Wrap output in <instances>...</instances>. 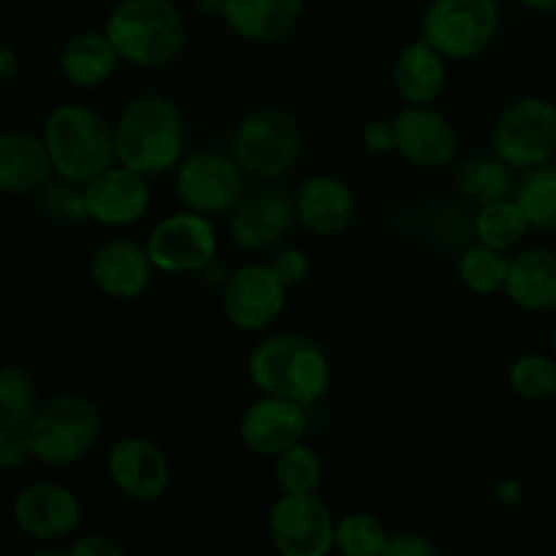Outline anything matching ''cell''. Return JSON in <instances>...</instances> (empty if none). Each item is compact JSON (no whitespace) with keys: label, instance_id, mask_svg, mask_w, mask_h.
<instances>
[{"label":"cell","instance_id":"obj_5","mask_svg":"<svg viewBox=\"0 0 556 556\" xmlns=\"http://www.w3.org/2000/svg\"><path fill=\"white\" fill-rule=\"evenodd\" d=\"M33 462L47 467H71L101 443L103 418L92 400L81 394H54L41 402L25 427Z\"/></svg>","mask_w":556,"mask_h":556},{"label":"cell","instance_id":"obj_39","mask_svg":"<svg viewBox=\"0 0 556 556\" xmlns=\"http://www.w3.org/2000/svg\"><path fill=\"white\" fill-rule=\"evenodd\" d=\"M521 497H525V489H521L519 478H503V481L494 486V500H497L500 505H505V508L519 505Z\"/></svg>","mask_w":556,"mask_h":556},{"label":"cell","instance_id":"obj_21","mask_svg":"<svg viewBox=\"0 0 556 556\" xmlns=\"http://www.w3.org/2000/svg\"><path fill=\"white\" fill-rule=\"evenodd\" d=\"M302 16L304 0H226L220 20L239 41L271 47L286 41Z\"/></svg>","mask_w":556,"mask_h":556},{"label":"cell","instance_id":"obj_36","mask_svg":"<svg viewBox=\"0 0 556 556\" xmlns=\"http://www.w3.org/2000/svg\"><path fill=\"white\" fill-rule=\"evenodd\" d=\"M362 144L369 155H389V152H396L394 119H372V123L364 125Z\"/></svg>","mask_w":556,"mask_h":556},{"label":"cell","instance_id":"obj_30","mask_svg":"<svg viewBox=\"0 0 556 556\" xmlns=\"http://www.w3.org/2000/svg\"><path fill=\"white\" fill-rule=\"evenodd\" d=\"M271 476H275L280 494H318L320 483H324V459L302 440L275 456Z\"/></svg>","mask_w":556,"mask_h":556},{"label":"cell","instance_id":"obj_33","mask_svg":"<svg viewBox=\"0 0 556 556\" xmlns=\"http://www.w3.org/2000/svg\"><path fill=\"white\" fill-rule=\"evenodd\" d=\"M508 386L519 400L546 402L556 394V356L521 353L508 367Z\"/></svg>","mask_w":556,"mask_h":556},{"label":"cell","instance_id":"obj_8","mask_svg":"<svg viewBox=\"0 0 556 556\" xmlns=\"http://www.w3.org/2000/svg\"><path fill=\"white\" fill-rule=\"evenodd\" d=\"M492 152L514 172L552 163L556 155V106L546 98L527 96L508 103L494 119Z\"/></svg>","mask_w":556,"mask_h":556},{"label":"cell","instance_id":"obj_11","mask_svg":"<svg viewBox=\"0 0 556 556\" xmlns=\"http://www.w3.org/2000/svg\"><path fill=\"white\" fill-rule=\"evenodd\" d=\"M266 535L282 556L334 552L337 519L318 494H280L266 514Z\"/></svg>","mask_w":556,"mask_h":556},{"label":"cell","instance_id":"obj_7","mask_svg":"<svg viewBox=\"0 0 556 556\" xmlns=\"http://www.w3.org/2000/svg\"><path fill=\"white\" fill-rule=\"evenodd\" d=\"M500 25V0H429L421 16V38L448 60L467 63L492 47Z\"/></svg>","mask_w":556,"mask_h":556},{"label":"cell","instance_id":"obj_10","mask_svg":"<svg viewBox=\"0 0 556 556\" xmlns=\"http://www.w3.org/2000/svg\"><path fill=\"white\" fill-rule=\"evenodd\" d=\"M244 179L248 174L231 152L226 155L217 150H201L182 157L174 172V190L185 210L220 217L231 215L233 206L244 199Z\"/></svg>","mask_w":556,"mask_h":556},{"label":"cell","instance_id":"obj_12","mask_svg":"<svg viewBox=\"0 0 556 556\" xmlns=\"http://www.w3.org/2000/svg\"><path fill=\"white\" fill-rule=\"evenodd\" d=\"M288 291L291 288L277 277L271 264L250 261V264L237 266L223 282V315L233 329L244 334H261L286 313Z\"/></svg>","mask_w":556,"mask_h":556},{"label":"cell","instance_id":"obj_23","mask_svg":"<svg viewBox=\"0 0 556 556\" xmlns=\"http://www.w3.org/2000/svg\"><path fill=\"white\" fill-rule=\"evenodd\" d=\"M54 174L43 136L27 130L0 134V190L5 195L38 193Z\"/></svg>","mask_w":556,"mask_h":556},{"label":"cell","instance_id":"obj_27","mask_svg":"<svg viewBox=\"0 0 556 556\" xmlns=\"http://www.w3.org/2000/svg\"><path fill=\"white\" fill-rule=\"evenodd\" d=\"M456 188L465 199L476 201L478 206L489 204V201L508 199V195L516 193L514 168L494 152L492 155L470 157L456 172Z\"/></svg>","mask_w":556,"mask_h":556},{"label":"cell","instance_id":"obj_26","mask_svg":"<svg viewBox=\"0 0 556 556\" xmlns=\"http://www.w3.org/2000/svg\"><path fill=\"white\" fill-rule=\"evenodd\" d=\"M530 220H527L525 210L519 206L516 195L508 199L489 201L478 210L476 220H472V233H476V242L486 244L494 250H508L519 248L525 242L527 231H530Z\"/></svg>","mask_w":556,"mask_h":556},{"label":"cell","instance_id":"obj_32","mask_svg":"<svg viewBox=\"0 0 556 556\" xmlns=\"http://www.w3.org/2000/svg\"><path fill=\"white\" fill-rule=\"evenodd\" d=\"M38 407H41V394L33 375L20 364H5L0 372V424L27 427Z\"/></svg>","mask_w":556,"mask_h":556},{"label":"cell","instance_id":"obj_14","mask_svg":"<svg viewBox=\"0 0 556 556\" xmlns=\"http://www.w3.org/2000/svg\"><path fill=\"white\" fill-rule=\"evenodd\" d=\"M106 476L119 497L136 505H150L166 497L174 472L166 451L155 440L128 434L109 445Z\"/></svg>","mask_w":556,"mask_h":556},{"label":"cell","instance_id":"obj_22","mask_svg":"<svg viewBox=\"0 0 556 556\" xmlns=\"http://www.w3.org/2000/svg\"><path fill=\"white\" fill-rule=\"evenodd\" d=\"M445 63L448 58L418 36L396 54L394 68H391V85H394L396 96L407 106H432L443 96L445 81H448Z\"/></svg>","mask_w":556,"mask_h":556},{"label":"cell","instance_id":"obj_19","mask_svg":"<svg viewBox=\"0 0 556 556\" xmlns=\"http://www.w3.org/2000/svg\"><path fill=\"white\" fill-rule=\"evenodd\" d=\"M396 155L416 168H445L459 152L456 125L432 106H407L396 112Z\"/></svg>","mask_w":556,"mask_h":556},{"label":"cell","instance_id":"obj_9","mask_svg":"<svg viewBox=\"0 0 556 556\" xmlns=\"http://www.w3.org/2000/svg\"><path fill=\"white\" fill-rule=\"evenodd\" d=\"M144 244L155 269L163 275H199L215 264L220 233L215 217L182 206L161 217Z\"/></svg>","mask_w":556,"mask_h":556},{"label":"cell","instance_id":"obj_2","mask_svg":"<svg viewBox=\"0 0 556 556\" xmlns=\"http://www.w3.org/2000/svg\"><path fill=\"white\" fill-rule=\"evenodd\" d=\"M248 378L258 394L286 396L313 407L329 394L331 362L309 337L280 331L255 342L248 356Z\"/></svg>","mask_w":556,"mask_h":556},{"label":"cell","instance_id":"obj_6","mask_svg":"<svg viewBox=\"0 0 556 556\" xmlns=\"http://www.w3.org/2000/svg\"><path fill=\"white\" fill-rule=\"evenodd\" d=\"M304 152L299 119L286 109H253L237 123L231 136V155L244 174L261 182L286 177Z\"/></svg>","mask_w":556,"mask_h":556},{"label":"cell","instance_id":"obj_24","mask_svg":"<svg viewBox=\"0 0 556 556\" xmlns=\"http://www.w3.org/2000/svg\"><path fill=\"white\" fill-rule=\"evenodd\" d=\"M123 63L106 30H79L63 43L58 54V71L74 90H98L117 74Z\"/></svg>","mask_w":556,"mask_h":556},{"label":"cell","instance_id":"obj_25","mask_svg":"<svg viewBox=\"0 0 556 556\" xmlns=\"http://www.w3.org/2000/svg\"><path fill=\"white\" fill-rule=\"evenodd\" d=\"M505 296L525 313L556 309V253L546 248L521 250L510 258Z\"/></svg>","mask_w":556,"mask_h":556},{"label":"cell","instance_id":"obj_3","mask_svg":"<svg viewBox=\"0 0 556 556\" xmlns=\"http://www.w3.org/2000/svg\"><path fill=\"white\" fill-rule=\"evenodd\" d=\"M41 136L54 174L76 188H85L92 177L117 163L114 123L87 103L65 101L49 109Z\"/></svg>","mask_w":556,"mask_h":556},{"label":"cell","instance_id":"obj_18","mask_svg":"<svg viewBox=\"0 0 556 556\" xmlns=\"http://www.w3.org/2000/svg\"><path fill=\"white\" fill-rule=\"evenodd\" d=\"M87 220L103 228H128L139 223L152 206L150 177L114 163L81 188Z\"/></svg>","mask_w":556,"mask_h":556},{"label":"cell","instance_id":"obj_43","mask_svg":"<svg viewBox=\"0 0 556 556\" xmlns=\"http://www.w3.org/2000/svg\"><path fill=\"white\" fill-rule=\"evenodd\" d=\"M552 351H554V356H556V324L552 326Z\"/></svg>","mask_w":556,"mask_h":556},{"label":"cell","instance_id":"obj_44","mask_svg":"<svg viewBox=\"0 0 556 556\" xmlns=\"http://www.w3.org/2000/svg\"><path fill=\"white\" fill-rule=\"evenodd\" d=\"M552 402H554V410H556V394H554V400H552Z\"/></svg>","mask_w":556,"mask_h":556},{"label":"cell","instance_id":"obj_1","mask_svg":"<svg viewBox=\"0 0 556 556\" xmlns=\"http://www.w3.org/2000/svg\"><path fill=\"white\" fill-rule=\"evenodd\" d=\"M185 141L188 128L182 109L163 92L134 96L114 119L117 163L150 179L177 172L185 157Z\"/></svg>","mask_w":556,"mask_h":556},{"label":"cell","instance_id":"obj_38","mask_svg":"<svg viewBox=\"0 0 556 556\" xmlns=\"http://www.w3.org/2000/svg\"><path fill=\"white\" fill-rule=\"evenodd\" d=\"M440 546L432 538L421 535V532H400L391 535L389 552L386 556H438Z\"/></svg>","mask_w":556,"mask_h":556},{"label":"cell","instance_id":"obj_28","mask_svg":"<svg viewBox=\"0 0 556 556\" xmlns=\"http://www.w3.org/2000/svg\"><path fill=\"white\" fill-rule=\"evenodd\" d=\"M510 258L503 250L486 248V244L476 242L467 248L456 261V275H459L462 286L467 291L478 293V296H494V293L505 291L508 282Z\"/></svg>","mask_w":556,"mask_h":556},{"label":"cell","instance_id":"obj_34","mask_svg":"<svg viewBox=\"0 0 556 556\" xmlns=\"http://www.w3.org/2000/svg\"><path fill=\"white\" fill-rule=\"evenodd\" d=\"M33 459L30 440H27L25 427H14V424H0V467L5 472L20 470L22 465Z\"/></svg>","mask_w":556,"mask_h":556},{"label":"cell","instance_id":"obj_17","mask_svg":"<svg viewBox=\"0 0 556 556\" xmlns=\"http://www.w3.org/2000/svg\"><path fill=\"white\" fill-rule=\"evenodd\" d=\"M147 244L128 237H112L98 244L87 261V275L96 291L112 302H136L144 296L155 277Z\"/></svg>","mask_w":556,"mask_h":556},{"label":"cell","instance_id":"obj_15","mask_svg":"<svg viewBox=\"0 0 556 556\" xmlns=\"http://www.w3.org/2000/svg\"><path fill=\"white\" fill-rule=\"evenodd\" d=\"M296 217L293 193L277 185H264L244 193V199L228 215V237L242 253H266L277 250L291 233Z\"/></svg>","mask_w":556,"mask_h":556},{"label":"cell","instance_id":"obj_16","mask_svg":"<svg viewBox=\"0 0 556 556\" xmlns=\"http://www.w3.org/2000/svg\"><path fill=\"white\" fill-rule=\"evenodd\" d=\"M307 429V407L275 394H261L250 402L237 424L239 443L261 459H275L291 445L302 443Z\"/></svg>","mask_w":556,"mask_h":556},{"label":"cell","instance_id":"obj_29","mask_svg":"<svg viewBox=\"0 0 556 556\" xmlns=\"http://www.w3.org/2000/svg\"><path fill=\"white\" fill-rule=\"evenodd\" d=\"M514 195L532 228L556 233V166L543 163L525 172Z\"/></svg>","mask_w":556,"mask_h":556},{"label":"cell","instance_id":"obj_31","mask_svg":"<svg viewBox=\"0 0 556 556\" xmlns=\"http://www.w3.org/2000/svg\"><path fill=\"white\" fill-rule=\"evenodd\" d=\"M391 535L394 532H389L383 519H378L375 514L351 510L342 519H337L334 552L345 556H386Z\"/></svg>","mask_w":556,"mask_h":556},{"label":"cell","instance_id":"obj_41","mask_svg":"<svg viewBox=\"0 0 556 556\" xmlns=\"http://www.w3.org/2000/svg\"><path fill=\"white\" fill-rule=\"evenodd\" d=\"M519 3L530 11H541V14H554L556 11V0H519Z\"/></svg>","mask_w":556,"mask_h":556},{"label":"cell","instance_id":"obj_42","mask_svg":"<svg viewBox=\"0 0 556 556\" xmlns=\"http://www.w3.org/2000/svg\"><path fill=\"white\" fill-rule=\"evenodd\" d=\"M223 3L226 0H195V9L201 11V14H210V16H220L223 14Z\"/></svg>","mask_w":556,"mask_h":556},{"label":"cell","instance_id":"obj_40","mask_svg":"<svg viewBox=\"0 0 556 556\" xmlns=\"http://www.w3.org/2000/svg\"><path fill=\"white\" fill-rule=\"evenodd\" d=\"M20 71H22V60L20 54H16V49L3 47V52H0V81H3V85H11Z\"/></svg>","mask_w":556,"mask_h":556},{"label":"cell","instance_id":"obj_35","mask_svg":"<svg viewBox=\"0 0 556 556\" xmlns=\"http://www.w3.org/2000/svg\"><path fill=\"white\" fill-rule=\"evenodd\" d=\"M269 264L288 288L302 286V282L309 277V269H313L307 253L299 248H277Z\"/></svg>","mask_w":556,"mask_h":556},{"label":"cell","instance_id":"obj_4","mask_svg":"<svg viewBox=\"0 0 556 556\" xmlns=\"http://www.w3.org/2000/svg\"><path fill=\"white\" fill-rule=\"evenodd\" d=\"M103 30L119 60L141 71L177 63L188 47V20L174 0H119Z\"/></svg>","mask_w":556,"mask_h":556},{"label":"cell","instance_id":"obj_20","mask_svg":"<svg viewBox=\"0 0 556 556\" xmlns=\"http://www.w3.org/2000/svg\"><path fill=\"white\" fill-rule=\"evenodd\" d=\"M296 201V217L315 237H340L351 228L356 217L358 201L351 182L334 174H315L304 179L293 193Z\"/></svg>","mask_w":556,"mask_h":556},{"label":"cell","instance_id":"obj_37","mask_svg":"<svg viewBox=\"0 0 556 556\" xmlns=\"http://www.w3.org/2000/svg\"><path fill=\"white\" fill-rule=\"evenodd\" d=\"M68 556H125V548L114 538L101 535V532H87V535L74 538L65 543Z\"/></svg>","mask_w":556,"mask_h":556},{"label":"cell","instance_id":"obj_13","mask_svg":"<svg viewBox=\"0 0 556 556\" xmlns=\"http://www.w3.org/2000/svg\"><path fill=\"white\" fill-rule=\"evenodd\" d=\"M81 500L60 481L25 483L11 500V521L33 543L71 541L81 527Z\"/></svg>","mask_w":556,"mask_h":556}]
</instances>
